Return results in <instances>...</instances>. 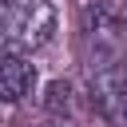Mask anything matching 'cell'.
<instances>
[{
    "mask_svg": "<svg viewBox=\"0 0 127 127\" xmlns=\"http://www.w3.org/2000/svg\"><path fill=\"white\" fill-rule=\"evenodd\" d=\"M123 20H127V8H123Z\"/></svg>",
    "mask_w": 127,
    "mask_h": 127,
    "instance_id": "277c9868",
    "label": "cell"
},
{
    "mask_svg": "<svg viewBox=\"0 0 127 127\" xmlns=\"http://www.w3.org/2000/svg\"><path fill=\"white\" fill-rule=\"evenodd\" d=\"M44 127H75V123H71V119H60V115H56V119H52V123H44Z\"/></svg>",
    "mask_w": 127,
    "mask_h": 127,
    "instance_id": "3957f363",
    "label": "cell"
},
{
    "mask_svg": "<svg viewBox=\"0 0 127 127\" xmlns=\"http://www.w3.org/2000/svg\"><path fill=\"white\" fill-rule=\"evenodd\" d=\"M0 12H4V52L20 56L48 48L60 24L52 0H0Z\"/></svg>",
    "mask_w": 127,
    "mask_h": 127,
    "instance_id": "6da1fadb",
    "label": "cell"
},
{
    "mask_svg": "<svg viewBox=\"0 0 127 127\" xmlns=\"http://www.w3.org/2000/svg\"><path fill=\"white\" fill-rule=\"evenodd\" d=\"M32 87H36L32 56L4 52V60H0V91H4V103H20L24 95H32Z\"/></svg>",
    "mask_w": 127,
    "mask_h": 127,
    "instance_id": "7a4b0ae2",
    "label": "cell"
}]
</instances>
